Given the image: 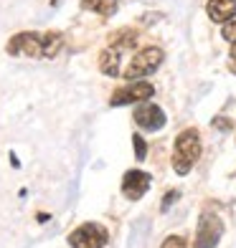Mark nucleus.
I'll list each match as a JSON object with an SVG mask.
<instances>
[{
	"mask_svg": "<svg viewBox=\"0 0 236 248\" xmlns=\"http://www.w3.org/2000/svg\"><path fill=\"white\" fill-rule=\"evenodd\" d=\"M201 157V134L198 129L188 127L175 137V152H173V170L178 175H188L190 167Z\"/></svg>",
	"mask_w": 236,
	"mask_h": 248,
	"instance_id": "1",
	"label": "nucleus"
},
{
	"mask_svg": "<svg viewBox=\"0 0 236 248\" xmlns=\"http://www.w3.org/2000/svg\"><path fill=\"white\" fill-rule=\"evenodd\" d=\"M163 59H165L163 48H157V46L142 48L140 53H135V56H132L130 66L125 69V78H127V81H137V78H142V76L155 74L157 69H160Z\"/></svg>",
	"mask_w": 236,
	"mask_h": 248,
	"instance_id": "2",
	"label": "nucleus"
},
{
	"mask_svg": "<svg viewBox=\"0 0 236 248\" xmlns=\"http://www.w3.org/2000/svg\"><path fill=\"white\" fill-rule=\"evenodd\" d=\"M109 241V233L99 223H84L76 231L69 233V246L71 248H104Z\"/></svg>",
	"mask_w": 236,
	"mask_h": 248,
	"instance_id": "3",
	"label": "nucleus"
},
{
	"mask_svg": "<svg viewBox=\"0 0 236 248\" xmlns=\"http://www.w3.org/2000/svg\"><path fill=\"white\" fill-rule=\"evenodd\" d=\"M5 51L10 56H31V59H43V33H33V31L16 33V36L8 41Z\"/></svg>",
	"mask_w": 236,
	"mask_h": 248,
	"instance_id": "4",
	"label": "nucleus"
},
{
	"mask_svg": "<svg viewBox=\"0 0 236 248\" xmlns=\"http://www.w3.org/2000/svg\"><path fill=\"white\" fill-rule=\"evenodd\" d=\"M155 94V86L148 81H135V84H125L122 89H117L115 94L109 96L112 107H125V104H142Z\"/></svg>",
	"mask_w": 236,
	"mask_h": 248,
	"instance_id": "5",
	"label": "nucleus"
},
{
	"mask_svg": "<svg viewBox=\"0 0 236 248\" xmlns=\"http://www.w3.org/2000/svg\"><path fill=\"white\" fill-rule=\"evenodd\" d=\"M223 225L213 213H203L198 220V231H196V246L193 248H216V243L221 241Z\"/></svg>",
	"mask_w": 236,
	"mask_h": 248,
	"instance_id": "6",
	"label": "nucleus"
},
{
	"mask_svg": "<svg viewBox=\"0 0 236 248\" xmlns=\"http://www.w3.org/2000/svg\"><path fill=\"white\" fill-rule=\"evenodd\" d=\"M150 183H152L150 172H142V170H127L125 177H122V195L135 202V200H140V198L150 190Z\"/></svg>",
	"mask_w": 236,
	"mask_h": 248,
	"instance_id": "7",
	"label": "nucleus"
},
{
	"mask_svg": "<svg viewBox=\"0 0 236 248\" xmlns=\"http://www.w3.org/2000/svg\"><path fill=\"white\" fill-rule=\"evenodd\" d=\"M135 124L148 132H155V129H163L165 127V111L157 107V104H148V101H142V104L135 109Z\"/></svg>",
	"mask_w": 236,
	"mask_h": 248,
	"instance_id": "8",
	"label": "nucleus"
},
{
	"mask_svg": "<svg viewBox=\"0 0 236 248\" xmlns=\"http://www.w3.org/2000/svg\"><path fill=\"white\" fill-rule=\"evenodd\" d=\"M206 13L213 23H229L236 16V0H208Z\"/></svg>",
	"mask_w": 236,
	"mask_h": 248,
	"instance_id": "9",
	"label": "nucleus"
},
{
	"mask_svg": "<svg viewBox=\"0 0 236 248\" xmlns=\"http://www.w3.org/2000/svg\"><path fill=\"white\" fill-rule=\"evenodd\" d=\"M99 71L104 76H119V51L117 48H104L99 53Z\"/></svg>",
	"mask_w": 236,
	"mask_h": 248,
	"instance_id": "10",
	"label": "nucleus"
},
{
	"mask_svg": "<svg viewBox=\"0 0 236 248\" xmlns=\"http://www.w3.org/2000/svg\"><path fill=\"white\" fill-rule=\"evenodd\" d=\"M82 8L94 10V13H99L102 18H112L119 8V0H82Z\"/></svg>",
	"mask_w": 236,
	"mask_h": 248,
	"instance_id": "11",
	"label": "nucleus"
},
{
	"mask_svg": "<svg viewBox=\"0 0 236 248\" xmlns=\"http://www.w3.org/2000/svg\"><path fill=\"white\" fill-rule=\"evenodd\" d=\"M61 48H64V36L59 31L43 33V59H53V56H59Z\"/></svg>",
	"mask_w": 236,
	"mask_h": 248,
	"instance_id": "12",
	"label": "nucleus"
},
{
	"mask_svg": "<svg viewBox=\"0 0 236 248\" xmlns=\"http://www.w3.org/2000/svg\"><path fill=\"white\" fill-rule=\"evenodd\" d=\"M135 41H137V33H135L132 28H122L117 33H112L109 36V46L112 48H132L135 46Z\"/></svg>",
	"mask_w": 236,
	"mask_h": 248,
	"instance_id": "13",
	"label": "nucleus"
},
{
	"mask_svg": "<svg viewBox=\"0 0 236 248\" xmlns=\"http://www.w3.org/2000/svg\"><path fill=\"white\" fill-rule=\"evenodd\" d=\"M132 147H135V157H137V162H142L145 157H148V144L140 134H132Z\"/></svg>",
	"mask_w": 236,
	"mask_h": 248,
	"instance_id": "14",
	"label": "nucleus"
},
{
	"mask_svg": "<svg viewBox=\"0 0 236 248\" xmlns=\"http://www.w3.org/2000/svg\"><path fill=\"white\" fill-rule=\"evenodd\" d=\"M160 248H188V243H185L183 235H168Z\"/></svg>",
	"mask_w": 236,
	"mask_h": 248,
	"instance_id": "15",
	"label": "nucleus"
},
{
	"mask_svg": "<svg viewBox=\"0 0 236 248\" xmlns=\"http://www.w3.org/2000/svg\"><path fill=\"white\" fill-rule=\"evenodd\" d=\"M178 198H181V193H178V190H168L165 198H163V202H160V210H163V213H168V210L173 208V202H175Z\"/></svg>",
	"mask_w": 236,
	"mask_h": 248,
	"instance_id": "16",
	"label": "nucleus"
},
{
	"mask_svg": "<svg viewBox=\"0 0 236 248\" xmlns=\"http://www.w3.org/2000/svg\"><path fill=\"white\" fill-rule=\"evenodd\" d=\"M221 36L226 41H231V43H236V23H231V20H229V23H223L221 26Z\"/></svg>",
	"mask_w": 236,
	"mask_h": 248,
	"instance_id": "17",
	"label": "nucleus"
},
{
	"mask_svg": "<svg viewBox=\"0 0 236 248\" xmlns=\"http://www.w3.org/2000/svg\"><path fill=\"white\" fill-rule=\"evenodd\" d=\"M213 127H216V129H221V132H229L231 127H234V122L231 119H226V117H213Z\"/></svg>",
	"mask_w": 236,
	"mask_h": 248,
	"instance_id": "18",
	"label": "nucleus"
},
{
	"mask_svg": "<svg viewBox=\"0 0 236 248\" xmlns=\"http://www.w3.org/2000/svg\"><path fill=\"white\" fill-rule=\"evenodd\" d=\"M10 165H13V167H20V160H18L16 152H10Z\"/></svg>",
	"mask_w": 236,
	"mask_h": 248,
	"instance_id": "19",
	"label": "nucleus"
},
{
	"mask_svg": "<svg viewBox=\"0 0 236 248\" xmlns=\"http://www.w3.org/2000/svg\"><path fill=\"white\" fill-rule=\"evenodd\" d=\"M231 59L236 61V43H234V46H231Z\"/></svg>",
	"mask_w": 236,
	"mask_h": 248,
	"instance_id": "20",
	"label": "nucleus"
},
{
	"mask_svg": "<svg viewBox=\"0 0 236 248\" xmlns=\"http://www.w3.org/2000/svg\"><path fill=\"white\" fill-rule=\"evenodd\" d=\"M229 71H231V74H236V61H234V63L229 66Z\"/></svg>",
	"mask_w": 236,
	"mask_h": 248,
	"instance_id": "21",
	"label": "nucleus"
}]
</instances>
